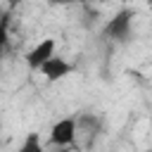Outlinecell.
<instances>
[{"mask_svg":"<svg viewBox=\"0 0 152 152\" xmlns=\"http://www.w3.org/2000/svg\"><path fill=\"white\" fill-rule=\"evenodd\" d=\"M131 24H133V12L124 7V10H119V12L107 21L104 36L112 38V40L124 43V40H128V36H131Z\"/></svg>","mask_w":152,"mask_h":152,"instance_id":"6da1fadb","label":"cell"},{"mask_svg":"<svg viewBox=\"0 0 152 152\" xmlns=\"http://www.w3.org/2000/svg\"><path fill=\"white\" fill-rule=\"evenodd\" d=\"M55 48H57V40H55V38H43V40H38V43L24 55L26 66H28L31 71H38V69L55 55Z\"/></svg>","mask_w":152,"mask_h":152,"instance_id":"7a4b0ae2","label":"cell"},{"mask_svg":"<svg viewBox=\"0 0 152 152\" xmlns=\"http://www.w3.org/2000/svg\"><path fill=\"white\" fill-rule=\"evenodd\" d=\"M76 133H78L76 116H64V119H59V121L52 124V128H50V142L57 145V147H66V145H71L76 140Z\"/></svg>","mask_w":152,"mask_h":152,"instance_id":"3957f363","label":"cell"},{"mask_svg":"<svg viewBox=\"0 0 152 152\" xmlns=\"http://www.w3.org/2000/svg\"><path fill=\"white\" fill-rule=\"evenodd\" d=\"M48 81H62V78H66L71 71H74V64L71 62H66L64 57H59V55H52L40 69H38Z\"/></svg>","mask_w":152,"mask_h":152,"instance_id":"277c9868","label":"cell"},{"mask_svg":"<svg viewBox=\"0 0 152 152\" xmlns=\"http://www.w3.org/2000/svg\"><path fill=\"white\" fill-rule=\"evenodd\" d=\"M17 152H45V150H43V142H40L38 133H28V135L24 138V142H21V147H19Z\"/></svg>","mask_w":152,"mask_h":152,"instance_id":"5b68a950","label":"cell"},{"mask_svg":"<svg viewBox=\"0 0 152 152\" xmlns=\"http://www.w3.org/2000/svg\"><path fill=\"white\" fill-rule=\"evenodd\" d=\"M7 43H10V14H2L0 17V57L5 55Z\"/></svg>","mask_w":152,"mask_h":152,"instance_id":"8992f818","label":"cell"},{"mask_svg":"<svg viewBox=\"0 0 152 152\" xmlns=\"http://www.w3.org/2000/svg\"><path fill=\"white\" fill-rule=\"evenodd\" d=\"M50 5H76V2H88V0H48Z\"/></svg>","mask_w":152,"mask_h":152,"instance_id":"52a82bcc","label":"cell"},{"mask_svg":"<svg viewBox=\"0 0 152 152\" xmlns=\"http://www.w3.org/2000/svg\"><path fill=\"white\" fill-rule=\"evenodd\" d=\"M7 5L10 7H17V5H21V0H7Z\"/></svg>","mask_w":152,"mask_h":152,"instance_id":"ba28073f","label":"cell"},{"mask_svg":"<svg viewBox=\"0 0 152 152\" xmlns=\"http://www.w3.org/2000/svg\"><path fill=\"white\" fill-rule=\"evenodd\" d=\"M2 14H5V12H2V7H0V17H2Z\"/></svg>","mask_w":152,"mask_h":152,"instance_id":"9c48e42d","label":"cell"}]
</instances>
